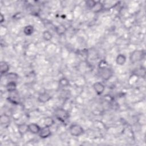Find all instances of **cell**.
Listing matches in <instances>:
<instances>
[{"instance_id": "6da1fadb", "label": "cell", "mask_w": 146, "mask_h": 146, "mask_svg": "<svg viewBox=\"0 0 146 146\" xmlns=\"http://www.w3.org/2000/svg\"><path fill=\"white\" fill-rule=\"evenodd\" d=\"M55 118L61 122H65L70 117L69 112L62 108H58L54 111Z\"/></svg>"}, {"instance_id": "7a4b0ae2", "label": "cell", "mask_w": 146, "mask_h": 146, "mask_svg": "<svg viewBox=\"0 0 146 146\" xmlns=\"http://www.w3.org/2000/svg\"><path fill=\"white\" fill-rule=\"evenodd\" d=\"M145 52L144 50H135L131 52L129 56V59L132 63H135L143 60Z\"/></svg>"}, {"instance_id": "3957f363", "label": "cell", "mask_w": 146, "mask_h": 146, "mask_svg": "<svg viewBox=\"0 0 146 146\" xmlns=\"http://www.w3.org/2000/svg\"><path fill=\"white\" fill-rule=\"evenodd\" d=\"M69 132L72 136L78 137L84 133V130L80 125L72 124L69 127Z\"/></svg>"}, {"instance_id": "277c9868", "label": "cell", "mask_w": 146, "mask_h": 146, "mask_svg": "<svg viewBox=\"0 0 146 146\" xmlns=\"http://www.w3.org/2000/svg\"><path fill=\"white\" fill-rule=\"evenodd\" d=\"M100 69V76L104 80H107L110 79L113 75V72L112 70L108 67L101 68Z\"/></svg>"}, {"instance_id": "5b68a950", "label": "cell", "mask_w": 146, "mask_h": 146, "mask_svg": "<svg viewBox=\"0 0 146 146\" xmlns=\"http://www.w3.org/2000/svg\"><path fill=\"white\" fill-rule=\"evenodd\" d=\"M39 137L42 139H46L51 135V131L50 127L44 126L40 128L38 133Z\"/></svg>"}, {"instance_id": "8992f818", "label": "cell", "mask_w": 146, "mask_h": 146, "mask_svg": "<svg viewBox=\"0 0 146 146\" xmlns=\"http://www.w3.org/2000/svg\"><path fill=\"white\" fill-rule=\"evenodd\" d=\"M93 88L95 92L98 95H101L104 91L105 86L100 82H97L93 84Z\"/></svg>"}, {"instance_id": "52a82bcc", "label": "cell", "mask_w": 146, "mask_h": 146, "mask_svg": "<svg viewBox=\"0 0 146 146\" xmlns=\"http://www.w3.org/2000/svg\"><path fill=\"white\" fill-rule=\"evenodd\" d=\"M51 99V96L46 92H43L40 93L38 96V101L42 103H45L50 100Z\"/></svg>"}, {"instance_id": "ba28073f", "label": "cell", "mask_w": 146, "mask_h": 146, "mask_svg": "<svg viewBox=\"0 0 146 146\" xmlns=\"http://www.w3.org/2000/svg\"><path fill=\"white\" fill-rule=\"evenodd\" d=\"M10 95L7 98L9 101H10L11 103L14 104H19V95L17 91L9 92Z\"/></svg>"}, {"instance_id": "9c48e42d", "label": "cell", "mask_w": 146, "mask_h": 146, "mask_svg": "<svg viewBox=\"0 0 146 146\" xmlns=\"http://www.w3.org/2000/svg\"><path fill=\"white\" fill-rule=\"evenodd\" d=\"M17 129L19 135L22 136H24L27 132H29L28 124L26 123H20L17 124Z\"/></svg>"}, {"instance_id": "30bf717a", "label": "cell", "mask_w": 146, "mask_h": 146, "mask_svg": "<svg viewBox=\"0 0 146 146\" xmlns=\"http://www.w3.org/2000/svg\"><path fill=\"white\" fill-rule=\"evenodd\" d=\"M67 30L66 26L63 24H59L55 27V31L59 36H62L65 34Z\"/></svg>"}, {"instance_id": "8fae6325", "label": "cell", "mask_w": 146, "mask_h": 146, "mask_svg": "<svg viewBox=\"0 0 146 146\" xmlns=\"http://www.w3.org/2000/svg\"><path fill=\"white\" fill-rule=\"evenodd\" d=\"M29 126V132L33 134H38L41 127L36 123H30L28 124Z\"/></svg>"}, {"instance_id": "7c38bea8", "label": "cell", "mask_w": 146, "mask_h": 146, "mask_svg": "<svg viewBox=\"0 0 146 146\" xmlns=\"http://www.w3.org/2000/svg\"><path fill=\"white\" fill-rule=\"evenodd\" d=\"M0 122H1V124L2 126H4L5 127H7L10 124V116L6 113L2 114L0 116Z\"/></svg>"}, {"instance_id": "4fadbf2b", "label": "cell", "mask_w": 146, "mask_h": 146, "mask_svg": "<svg viewBox=\"0 0 146 146\" xmlns=\"http://www.w3.org/2000/svg\"><path fill=\"white\" fill-rule=\"evenodd\" d=\"M10 69L9 64L5 61H1L0 63V71L1 75H6Z\"/></svg>"}, {"instance_id": "5bb4252c", "label": "cell", "mask_w": 146, "mask_h": 146, "mask_svg": "<svg viewBox=\"0 0 146 146\" xmlns=\"http://www.w3.org/2000/svg\"><path fill=\"white\" fill-rule=\"evenodd\" d=\"M17 83L15 81H10L9 82L6 86V88L7 91L9 92H14L17 91Z\"/></svg>"}, {"instance_id": "9a60e30c", "label": "cell", "mask_w": 146, "mask_h": 146, "mask_svg": "<svg viewBox=\"0 0 146 146\" xmlns=\"http://www.w3.org/2000/svg\"><path fill=\"white\" fill-rule=\"evenodd\" d=\"M126 56L123 54H119L116 58V63L117 65L123 66L126 62Z\"/></svg>"}, {"instance_id": "2e32d148", "label": "cell", "mask_w": 146, "mask_h": 146, "mask_svg": "<svg viewBox=\"0 0 146 146\" xmlns=\"http://www.w3.org/2000/svg\"><path fill=\"white\" fill-rule=\"evenodd\" d=\"M134 75L136 76L141 77V78H144L145 75V69L143 67H140L139 68H137L133 71Z\"/></svg>"}, {"instance_id": "e0dca14e", "label": "cell", "mask_w": 146, "mask_h": 146, "mask_svg": "<svg viewBox=\"0 0 146 146\" xmlns=\"http://www.w3.org/2000/svg\"><path fill=\"white\" fill-rule=\"evenodd\" d=\"M5 76H6L7 80L9 82H10V81H15V82H16V80L19 78V76H18V75L17 73L13 72L7 73L5 75Z\"/></svg>"}, {"instance_id": "ac0fdd59", "label": "cell", "mask_w": 146, "mask_h": 146, "mask_svg": "<svg viewBox=\"0 0 146 146\" xmlns=\"http://www.w3.org/2000/svg\"><path fill=\"white\" fill-rule=\"evenodd\" d=\"M34 31V28L33 26L29 25L26 26H25L23 29V33L26 35L27 36H30L31 35Z\"/></svg>"}, {"instance_id": "d6986e66", "label": "cell", "mask_w": 146, "mask_h": 146, "mask_svg": "<svg viewBox=\"0 0 146 146\" xmlns=\"http://www.w3.org/2000/svg\"><path fill=\"white\" fill-rule=\"evenodd\" d=\"M54 123H55L54 120L50 116H47L43 120L44 126H46L50 128L54 124Z\"/></svg>"}, {"instance_id": "ffe728a7", "label": "cell", "mask_w": 146, "mask_h": 146, "mask_svg": "<svg viewBox=\"0 0 146 146\" xmlns=\"http://www.w3.org/2000/svg\"><path fill=\"white\" fill-rule=\"evenodd\" d=\"M58 83L61 87H66L70 85V80L66 77H62L59 80Z\"/></svg>"}, {"instance_id": "44dd1931", "label": "cell", "mask_w": 146, "mask_h": 146, "mask_svg": "<svg viewBox=\"0 0 146 146\" xmlns=\"http://www.w3.org/2000/svg\"><path fill=\"white\" fill-rule=\"evenodd\" d=\"M92 10H93V11L94 13H96L101 11L102 10H103V3L102 2H100V1H97L96 3L94 6V7L92 9Z\"/></svg>"}, {"instance_id": "7402d4cb", "label": "cell", "mask_w": 146, "mask_h": 146, "mask_svg": "<svg viewBox=\"0 0 146 146\" xmlns=\"http://www.w3.org/2000/svg\"><path fill=\"white\" fill-rule=\"evenodd\" d=\"M42 36L44 40L50 41L52 38V34L48 30H44L42 33Z\"/></svg>"}, {"instance_id": "603a6c76", "label": "cell", "mask_w": 146, "mask_h": 146, "mask_svg": "<svg viewBox=\"0 0 146 146\" xmlns=\"http://www.w3.org/2000/svg\"><path fill=\"white\" fill-rule=\"evenodd\" d=\"M96 2L97 1H87L86 2V6L90 9H91L94 7V6L95 5V4L96 3Z\"/></svg>"}, {"instance_id": "cb8c5ba5", "label": "cell", "mask_w": 146, "mask_h": 146, "mask_svg": "<svg viewBox=\"0 0 146 146\" xmlns=\"http://www.w3.org/2000/svg\"><path fill=\"white\" fill-rule=\"evenodd\" d=\"M5 21V17L4 15L1 13L0 15V23H2Z\"/></svg>"}]
</instances>
